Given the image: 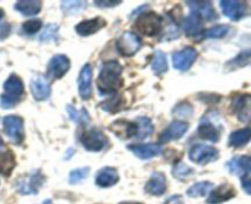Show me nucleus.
<instances>
[{"label":"nucleus","instance_id":"1","mask_svg":"<svg viewBox=\"0 0 251 204\" xmlns=\"http://www.w3.org/2000/svg\"><path fill=\"white\" fill-rule=\"evenodd\" d=\"M122 67L116 61H110L102 66L98 78V88L101 93H113L122 86Z\"/></svg>","mask_w":251,"mask_h":204},{"label":"nucleus","instance_id":"2","mask_svg":"<svg viewBox=\"0 0 251 204\" xmlns=\"http://www.w3.org/2000/svg\"><path fill=\"white\" fill-rule=\"evenodd\" d=\"M4 91L5 93L0 97V106L5 110L13 109L20 102L25 93L23 80L15 74H11L4 83Z\"/></svg>","mask_w":251,"mask_h":204},{"label":"nucleus","instance_id":"3","mask_svg":"<svg viewBox=\"0 0 251 204\" xmlns=\"http://www.w3.org/2000/svg\"><path fill=\"white\" fill-rule=\"evenodd\" d=\"M137 31L139 33L148 37L158 36L163 30V19L155 13H143L138 15L136 23H134Z\"/></svg>","mask_w":251,"mask_h":204},{"label":"nucleus","instance_id":"4","mask_svg":"<svg viewBox=\"0 0 251 204\" xmlns=\"http://www.w3.org/2000/svg\"><path fill=\"white\" fill-rule=\"evenodd\" d=\"M221 131L222 127L218 122V116L214 112H211L201 119L197 134L200 138L204 139V140L217 143L221 139Z\"/></svg>","mask_w":251,"mask_h":204},{"label":"nucleus","instance_id":"5","mask_svg":"<svg viewBox=\"0 0 251 204\" xmlns=\"http://www.w3.org/2000/svg\"><path fill=\"white\" fill-rule=\"evenodd\" d=\"M190 160L195 164L207 165L218 160L219 151L214 146L207 145V144H195L188 153Z\"/></svg>","mask_w":251,"mask_h":204},{"label":"nucleus","instance_id":"6","mask_svg":"<svg viewBox=\"0 0 251 204\" xmlns=\"http://www.w3.org/2000/svg\"><path fill=\"white\" fill-rule=\"evenodd\" d=\"M4 133L15 144H21L25 139L24 119L19 116H6L3 118Z\"/></svg>","mask_w":251,"mask_h":204},{"label":"nucleus","instance_id":"7","mask_svg":"<svg viewBox=\"0 0 251 204\" xmlns=\"http://www.w3.org/2000/svg\"><path fill=\"white\" fill-rule=\"evenodd\" d=\"M117 50L122 56L132 57L141 49L142 40L133 32H125L116 42Z\"/></svg>","mask_w":251,"mask_h":204},{"label":"nucleus","instance_id":"8","mask_svg":"<svg viewBox=\"0 0 251 204\" xmlns=\"http://www.w3.org/2000/svg\"><path fill=\"white\" fill-rule=\"evenodd\" d=\"M80 143L83 144L84 149H86L88 151L98 153V151H101L107 145V138H106L102 132L93 128L84 132L83 136H80Z\"/></svg>","mask_w":251,"mask_h":204},{"label":"nucleus","instance_id":"9","mask_svg":"<svg viewBox=\"0 0 251 204\" xmlns=\"http://www.w3.org/2000/svg\"><path fill=\"white\" fill-rule=\"evenodd\" d=\"M231 111L236 114L238 119L244 123L251 121V93L235 95L231 101Z\"/></svg>","mask_w":251,"mask_h":204},{"label":"nucleus","instance_id":"10","mask_svg":"<svg viewBox=\"0 0 251 204\" xmlns=\"http://www.w3.org/2000/svg\"><path fill=\"white\" fill-rule=\"evenodd\" d=\"M221 4L222 11L224 15L231 21H239L243 18H245L250 13V8L246 3L243 1H236V0H222L219 1Z\"/></svg>","mask_w":251,"mask_h":204},{"label":"nucleus","instance_id":"11","mask_svg":"<svg viewBox=\"0 0 251 204\" xmlns=\"http://www.w3.org/2000/svg\"><path fill=\"white\" fill-rule=\"evenodd\" d=\"M197 59V50L194 47H186L175 52L173 56L174 68L180 71H186L191 68L194 62Z\"/></svg>","mask_w":251,"mask_h":204},{"label":"nucleus","instance_id":"12","mask_svg":"<svg viewBox=\"0 0 251 204\" xmlns=\"http://www.w3.org/2000/svg\"><path fill=\"white\" fill-rule=\"evenodd\" d=\"M69 68H71V61L68 57L64 54H57L48 62L47 75L52 79H60L66 75Z\"/></svg>","mask_w":251,"mask_h":204},{"label":"nucleus","instance_id":"13","mask_svg":"<svg viewBox=\"0 0 251 204\" xmlns=\"http://www.w3.org/2000/svg\"><path fill=\"white\" fill-rule=\"evenodd\" d=\"M93 68L90 64H85L81 68L78 76V90L79 95L83 100H90L93 96Z\"/></svg>","mask_w":251,"mask_h":204},{"label":"nucleus","instance_id":"14","mask_svg":"<svg viewBox=\"0 0 251 204\" xmlns=\"http://www.w3.org/2000/svg\"><path fill=\"white\" fill-rule=\"evenodd\" d=\"M43 175H41V172H36L16 181V188L21 194H36L43 184Z\"/></svg>","mask_w":251,"mask_h":204},{"label":"nucleus","instance_id":"15","mask_svg":"<svg viewBox=\"0 0 251 204\" xmlns=\"http://www.w3.org/2000/svg\"><path fill=\"white\" fill-rule=\"evenodd\" d=\"M186 5L190 8L191 13L199 15L202 20L214 21L218 19L217 13L209 1H186Z\"/></svg>","mask_w":251,"mask_h":204},{"label":"nucleus","instance_id":"16","mask_svg":"<svg viewBox=\"0 0 251 204\" xmlns=\"http://www.w3.org/2000/svg\"><path fill=\"white\" fill-rule=\"evenodd\" d=\"M110 129L121 139L133 138V136H137V133H138V126L136 122L133 123V122L125 121V119H118V121L113 122L110 126Z\"/></svg>","mask_w":251,"mask_h":204},{"label":"nucleus","instance_id":"17","mask_svg":"<svg viewBox=\"0 0 251 204\" xmlns=\"http://www.w3.org/2000/svg\"><path fill=\"white\" fill-rule=\"evenodd\" d=\"M31 92L36 101H45L50 95V86L42 75H35L30 83Z\"/></svg>","mask_w":251,"mask_h":204},{"label":"nucleus","instance_id":"18","mask_svg":"<svg viewBox=\"0 0 251 204\" xmlns=\"http://www.w3.org/2000/svg\"><path fill=\"white\" fill-rule=\"evenodd\" d=\"M128 150H131L137 158L142 160H149L154 157H158L161 153V146L159 144L149 143V144H134L128 145Z\"/></svg>","mask_w":251,"mask_h":204},{"label":"nucleus","instance_id":"19","mask_svg":"<svg viewBox=\"0 0 251 204\" xmlns=\"http://www.w3.org/2000/svg\"><path fill=\"white\" fill-rule=\"evenodd\" d=\"M188 124L185 123V122L175 121L160 134V138H159V141L160 143H169L171 140H177V139L182 138L183 134L187 132Z\"/></svg>","mask_w":251,"mask_h":204},{"label":"nucleus","instance_id":"20","mask_svg":"<svg viewBox=\"0 0 251 204\" xmlns=\"http://www.w3.org/2000/svg\"><path fill=\"white\" fill-rule=\"evenodd\" d=\"M234 197H235L234 187L229 183H223L211 192L208 199H207V204H221Z\"/></svg>","mask_w":251,"mask_h":204},{"label":"nucleus","instance_id":"21","mask_svg":"<svg viewBox=\"0 0 251 204\" xmlns=\"http://www.w3.org/2000/svg\"><path fill=\"white\" fill-rule=\"evenodd\" d=\"M106 26V21L103 20L102 18H95L90 19V20H85L79 23L78 25L75 26V32L78 33L79 36H83V37H86V36L94 35V33L99 32L102 27Z\"/></svg>","mask_w":251,"mask_h":204},{"label":"nucleus","instance_id":"22","mask_svg":"<svg viewBox=\"0 0 251 204\" xmlns=\"http://www.w3.org/2000/svg\"><path fill=\"white\" fill-rule=\"evenodd\" d=\"M147 193L151 194V196H161L165 193L166 191V177L165 175L161 172H153L147 182L146 187H144Z\"/></svg>","mask_w":251,"mask_h":204},{"label":"nucleus","instance_id":"23","mask_svg":"<svg viewBox=\"0 0 251 204\" xmlns=\"http://www.w3.org/2000/svg\"><path fill=\"white\" fill-rule=\"evenodd\" d=\"M183 31L187 37H197V36L204 35L202 19L194 13L186 16V19L183 20Z\"/></svg>","mask_w":251,"mask_h":204},{"label":"nucleus","instance_id":"24","mask_svg":"<svg viewBox=\"0 0 251 204\" xmlns=\"http://www.w3.org/2000/svg\"><path fill=\"white\" fill-rule=\"evenodd\" d=\"M120 180L118 176L117 170L113 169V167H103L100 171L98 172V176L95 179V183L99 187H102V188H107V187L113 186L116 184Z\"/></svg>","mask_w":251,"mask_h":204},{"label":"nucleus","instance_id":"25","mask_svg":"<svg viewBox=\"0 0 251 204\" xmlns=\"http://www.w3.org/2000/svg\"><path fill=\"white\" fill-rule=\"evenodd\" d=\"M15 9L25 16H35L42 9V3L37 0H21L15 4Z\"/></svg>","mask_w":251,"mask_h":204},{"label":"nucleus","instance_id":"26","mask_svg":"<svg viewBox=\"0 0 251 204\" xmlns=\"http://www.w3.org/2000/svg\"><path fill=\"white\" fill-rule=\"evenodd\" d=\"M251 140V129L244 128L233 132L229 136V145L233 148H243Z\"/></svg>","mask_w":251,"mask_h":204},{"label":"nucleus","instance_id":"27","mask_svg":"<svg viewBox=\"0 0 251 204\" xmlns=\"http://www.w3.org/2000/svg\"><path fill=\"white\" fill-rule=\"evenodd\" d=\"M251 64V49L243 50L241 53H239L235 58L229 61L226 64V71H233L239 68H244V67Z\"/></svg>","mask_w":251,"mask_h":204},{"label":"nucleus","instance_id":"28","mask_svg":"<svg viewBox=\"0 0 251 204\" xmlns=\"http://www.w3.org/2000/svg\"><path fill=\"white\" fill-rule=\"evenodd\" d=\"M16 160L10 150L0 151V174L4 176H9L15 169Z\"/></svg>","mask_w":251,"mask_h":204},{"label":"nucleus","instance_id":"29","mask_svg":"<svg viewBox=\"0 0 251 204\" xmlns=\"http://www.w3.org/2000/svg\"><path fill=\"white\" fill-rule=\"evenodd\" d=\"M136 123L137 126H138V133H137V136H136L137 140L146 139L153 134L154 127H153V123H151V118H148V117L146 116L138 117Z\"/></svg>","mask_w":251,"mask_h":204},{"label":"nucleus","instance_id":"30","mask_svg":"<svg viewBox=\"0 0 251 204\" xmlns=\"http://www.w3.org/2000/svg\"><path fill=\"white\" fill-rule=\"evenodd\" d=\"M213 189V184L212 182L204 181V182H197L194 186H191L187 189L186 194L191 198H199V197H204Z\"/></svg>","mask_w":251,"mask_h":204},{"label":"nucleus","instance_id":"31","mask_svg":"<svg viewBox=\"0 0 251 204\" xmlns=\"http://www.w3.org/2000/svg\"><path fill=\"white\" fill-rule=\"evenodd\" d=\"M67 112L69 114V118L76 124H80V126H85L90 122V117H89L88 111L85 109L76 110L74 109L72 105H67Z\"/></svg>","mask_w":251,"mask_h":204},{"label":"nucleus","instance_id":"32","mask_svg":"<svg viewBox=\"0 0 251 204\" xmlns=\"http://www.w3.org/2000/svg\"><path fill=\"white\" fill-rule=\"evenodd\" d=\"M151 68L153 71L155 73V75L160 76L164 73L168 71V59L164 52L161 50H156L155 54H154L153 62H151Z\"/></svg>","mask_w":251,"mask_h":204},{"label":"nucleus","instance_id":"33","mask_svg":"<svg viewBox=\"0 0 251 204\" xmlns=\"http://www.w3.org/2000/svg\"><path fill=\"white\" fill-rule=\"evenodd\" d=\"M123 107H125V100L120 95L113 96V97H111L110 100H107L106 102H103L101 105V109L106 112H110V113H115V112L121 111Z\"/></svg>","mask_w":251,"mask_h":204},{"label":"nucleus","instance_id":"34","mask_svg":"<svg viewBox=\"0 0 251 204\" xmlns=\"http://www.w3.org/2000/svg\"><path fill=\"white\" fill-rule=\"evenodd\" d=\"M60 5H62L63 13L66 14V15L73 16L83 11L86 3L85 1H71V0H68V1H62Z\"/></svg>","mask_w":251,"mask_h":204},{"label":"nucleus","instance_id":"35","mask_svg":"<svg viewBox=\"0 0 251 204\" xmlns=\"http://www.w3.org/2000/svg\"><path fill=\"white\" fill-rule=\"evenodd\" d=\"M192 175H194V169H191L185 162H177L173 169V176L175 179L180 180V181H185V180L190 179Z\"/></svg>","mask_w":251,"mask_h":204},{"label":"nucleus","instance_id":"36","mask_svg":"<svg viewBox=\"0 0 251 204\" xmlns=\"http://www.w3.org/2000/svg\"><path fill=\"white\" fill-rule=\"evenodd\" d=\"M58 31H59L58 25H55V23H50V25H47V27L45 28L42 35L40 36V41L43 43L54 42L58 37Z\"/></svg>","mask_w":251,"mask_h":204},{"label":"nucleus","instance_id":"37","mask_svg":"<svg viewBox=\"0 0 251 204\" xmlns=\"http://www.w3.org/2000/svg\"><path fill=\"white\" fill-rule=\"evenodd\" d=\"M173 113L174 116L178 117V118H190L194 113V109L188 102H181L173 110Z\"/></svg>","mask_w":251,"mask_h":204},{"label":"nucleus","instance_id":"38","mask_svg":"<svg viewBox=\"0 0 251 204\" xmlns=\"http://www.w3.org/2000/svg\"><path fill=\"white\" fill-rule=\"evenodd\" d=\"M89 172H90V167H80V169L73 170L69 174V183H80L81 181H84L89 176Z\"/></svg>","mask_w":251,"mask_h":204},{"label":"nucleus","instance_id":"39","mask_svg":"<svg viewBox=\"0 0 251 204\" xmlns=\"http://www.w3.org/2000/svg\"><path fill=\"white\" fill-rule=\"evenodd\" d=\"M229 26L226 25H218V26H214V27L209 28L204 32L203 37L207 38H223L224 36L228 35L229 32Z\"/></svg>","mask_w":251,"mask_h":204},{"label":"nucleus","instance_id":"40","mask_svg":"<svg viewBox=\"0 0 251 204\" xmlns=\"http://www.w3.org/2000/svg\"><path fill=\"white\" fill-rule=\"evenodd\" d=\"M42 27V21L37 20V19H33V20L26 21L23 25V31L26 35H35Z\"/></svg>","mask_w":251,"mask_h":204},{"label":"nucleus","instance_id":"41","mask_svg":"<svg viewBox=\"0 0 251 204\" xmlns=\"http://www.w3.org/2000/svg\"><path fill=\"white\" fill-rule=\"evenodd\" d=\"M226 169L229 170V172L233 175H241L244 174L243 170H241L240 164H239V158H233L231 160H229L226 162Z\"/></svg>","mask_w":251,"mask_h":204},{"label":"nucleus","instance_id":"42","mask_svg":"<svg viewBox=\"0 0 251 204\" xmlns=\"http://www.w3.org/2000/svg\"><path fill=\"white\" fill-rule=\"evenodd\" d=\"M241 187L246 193L251 196V172H248L241 177Z\"/></svg>","mask_w":251,"mask_h":204},{"label":"nucleus","instance_id":"43","mask_svg":"<svg viewBox=\"0 0 251 204\" xmlns=\"http://www.w3.org/2000/svg\"><path fill=\"white\" fill-rule=\"evenodd\" d=\"M94 4L98 8H113L116 5H120L121 1H102V0H96V1H94Z\"/></svg>","mask_w":251,"mask_h":204},{"label":"nucleus","instance_id":"44","mask_svg":"<svg viewBox=\"0 0 251 204\" xmlns=\"http://www.w3.org/2000/svg\"><path fill=\"white\" fill-rule=\"evenodd\" d=\"M11 27L9 23H3V25H0V41L5 40L9 35H10Z\"/></svg>","mask_w":251,"mask_h":204},{"label":"nucleus","instance_id":"45","mask_svg":"<svg viewBox=\"0 0 251 204\" xmlns=\"http://www.w3.org/2000/svg\"><path fill=\"white\" fill-rule=\"evenodd\" d=\"M165 204H182V198L180 196H173L166 201Z\"/></svg>","mask_w":251,"mask_h":204},{"label":"nucleus","instance_id":"46","mask_svg":"<svg viewBox=\"0 0 251 204\" xmlns=\"http://www.w3.org/2000/svg\"><path fill=\"white\" fill-rule=\"evenodd\" d=\"M73 153H74V149H69V150H68V157H66V158H64V159H67V160L71 159V158L73 157Z\"/></svg>","mask_w":251,"mask_h":204},{"label":"nucleus","instance_id":"47","mask_svg":"<svg viewBox=\"0 0 251 204\" xmlns=\"http://www.w3.org/2000/svg\"><path fill=\"white\" fill-rule=\"evenodd\" d=\"M120 204H143L141 202H121Z\"/></svg>","mask_w":251,"mask_h":204},{"label":"nucleus","instance_id":"48","mask_svg":"<svg viewBox=\"0 0 251 204\" xmlns=\"http://www.w3.org/2000/svg\"><path fill=\"white\" fill-rule=\"evenodd\" d=\"M3 16H4V11L1 10V9H0V20L3 19Z\"/></svg>","mask_w":251,"mask_h":204},{"label":"nucleus","instance_id":"49","mask_svg":"<svg viewBox=\"0 0 251 204\" xmlns=\"http://www.w3.org/2000/svg\"><path fill=\"white\" fill-rule=\"evenodd\" d=\"M42 204H53V203H52V201H50V199H48V201H45V202H43Z\"/></svg>","mask_w":251,"mask_h":204},{"label":"nucleus","instance_id":"50","mask_svg":"<svg viewBox=\"0 0 251 204\" xmlns=\"http://www.w3.org/2000/svg\"><path fill=\"white\" fill-rule=\"evenodd\" d=\"M3 146H4V143H3V139L0 138V149L3 148Z\"/></svg>","mask_w":251,"mask_h":204}]
</instances>
